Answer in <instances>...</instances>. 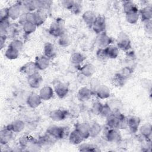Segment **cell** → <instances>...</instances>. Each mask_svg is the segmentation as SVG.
<instances>
[{"instance_id":"4dcf8cb0","label":"cell","mask_w":152,"mask_h":152,"mask_svg":"<svg viewBox=\"0 0 152 152\" xmlns=\"http://www.w3.org/2000/svg\"><path fill=\"white\" fill-rule=\"evenodd\" d=\"M127 79L119 72L116 73L112 79V84L116 87H122L126 83Z\"/></svg>"},{"instance_id":"44dd1931","label":"cell","mask_w":152,"mask_h":152,"mask_svg":"<svg viewBox=\"0 0 152 152\" xmlns=\"http://www.w3.org/2000/svg\"><path fill=\"white\" fill-rule=\"evenodd\" d=\"M140 18L144 23L151 20L152 18V7L151 5H145L138 10Z\"/></svg>"},{"instance_id":"11a10c76","label":"cell","mask_w":152,"mask_h":152,"mask_svg":"<svg viewBox=\"0 0 152 152\" xmlns=\"http://www.w3.org/2000/svg\"><path fill=\"white\" fill-rule=\"evenodd\" d=\"M10 23L8 20H1L0 21V30H7L10 28Z\"/></svg>"},{"instance_id":"f1b7e54d","label":"cell","mask_w":152,"mask_h":152,"mask_svg":"<svg viewBox=\"0 0 152 152\" xmlns=\"http://www.w3.org/2000/svg\"><path fill=\"white\" fill-rule=\"evenodd\" d=\"M89 124L90 137L96 138L102 132V126L97 122H91Z\"/></svg>"},{"instance_id":"603a6c76","label":"cell","mask_w":152,"mask_h":152,"mask_svg":"<svg viewBox=\"0 0 152 152\" xmlns=\"http://www.w3.org/2000/svg\"><path fill=\"white\" fill-rule=\"evenodd\" d=\"M121 112H115L106 118V125L109 128H117L119 116Z\"/></svg>"},{"instance_id":"b9f144b4","label":"cell","mask_w":152,"mask_h":152,"mask_svg":"<svg viewBox=\"0 0 152 152\" xmlns=\"http://www.w3.org/2000/svg\"><path fill=\"white\" fill-rule=\"evenodd\" d=\"M126 128H128L127 118L124 114L120 113L119 116L118 125H117V129H125Z\"/></svg>"},{"instance_id":"7bdbcfd3","label":"cell","mask_w":152,"mask_h":152,"mask_svg":"<svg viewBox=\"0 0 152 152\" xmlns=\"http://www.w3.org/2000/svg\"><path fill=\"white\" fill-rule=\"evenodd\" d=\"M103 104L100 102H94L91 107V112L94 115H100Z\"/></svg>"},{"instance_id":"db71d44e","label":"cell","mask_w":152,"mask_h":152,"mask_svg":"<svg viewBox=\"0 0 152 152\" xmlns=\"http://www.w3.org/2000/svg\"><path fill=\"white\" fill-rule=\"evenodd\" d=\"M144 30L146 31L147 33L151 34L152 32V24H151V20L147 21L145 22H144Z\"/></svg>"},{"instance_id":"277c9868","label":"cell","mask_w":152,"mask_h":152,"mask_svg":"<svg viewBox=\"0 0 152 152\" xmlns=\"http://www.w3.org/2000/svg\"><path fill=\"white\" fill-rule=\"evenodd\" d=\"M53 90L56 95L60 99L66 97L69 92L68 84L60 81H55L53 82Z\"/></svg>"},{"instance_id":"5b68a950","label":"cell","mask_w":152,"mask_h":152,"mask_svg":"<svg viewBox=\"0 0 152 152\" xmlns=\"http://www.w3.org/2000/svg\"><path fill=\"white\" fill-rule=\"evenodd\" d=\"M95 41L99 48H106L108 46L113 44L114 40L106 32H103L97 34Z\"/></svg>"},{"instance_id":"d6986e66","label":"cell","mask_w":152,"mask_h":152,"mask_svg":"<svg viewBox=\"0 0 152 152\" xmlns=\"http://www.w3.org/2000/svg\"><path fill=\"white\" fill-rule=\"evenodd\" d=\"M50 60L45 55L37 56L35 58L34 63L38 70H45L47 69L50 65Z\"/></svg>"},{"instance_id":"ee69618b","label":"cell","mask_w":152,"mask_h":152,"mask_svg":"<svg viewBox=\"0 0 152 152\" xmlns=\"http://www.w3.org/2000/svg\"><path fill=\"white\" fill-rule=\"evenodd\" d=\"M107 103L110 106L113 112H120V109L122 106V103L119 100L112 99Z\"/></svg>"},{"instance_id":"7402d4cb","label":"cell","mask_w":152,"mask_h":152,"mask_svg":"<svg viewBox=\"0 0 152 152\" xmlns=\"http://www.w3.org/2000/svg\"><path fill=\"white\" fill-rule=\"evenodd\" d=\"M96 13L91 10H87L85 11L82 15V18L84 23L88 27L91 28L96 17Z\"/></svg>"},{"instance_id":"ba28073f","label":"cell","mask_w":152,"mask_h":152,"mask_svg":"<svg viewBox=\"0 0 152 152\" xmlns=\"http://www.w3.org/2000/svg\"><path fill=\"white\" fill-rule=\"evenodd\" d=\"M68 115L67 110L62 109H56L50 112L49 118L53 121L59 122L65 119Z\"/></svg>"},{"instance_id":"836d02e7","label":"cell","mask_w":152,"mask_h":152,"mask_svg":"<svg viewBox=\"0 0 152 152\" xmlns=\"http://www.w3.org/2000/svg\"><path fill=\"white\" fill-rule=\"evenodd\" d=\"M122 7L125 14L139 10L137 5L133 1H124L122 3Z\"/></svg>"},{"instance_id":"6da1fadb","label":"cell","mask_w":152,"mask_h":152,"mask_svg":"<svg viewBox=\"0 0 152 152\" xmlns=\"http://www.w3.org/2000/svg\"><path fill=\"white\" fill-rule=\"evenodd\" d=\"M50 34L55 37H59L65 33V21L61 18H56L50 25L49 28Z\"/></svg>"},{"instance_id":"74e56055","label":"cell","mask_w":152,"mask_h":152,"mask_svg":"<svg viewBox=\"0 0 152 152\" xmlns=\"http://www.w3.org/2000/svg\"><path fill=\"white\" fill-rule=\"evenodd\" d=\"M140 18L138 11H132L125 14V19L126 21L131 24H136Z\"/></svg>"},{"instance_id":"816d5d0a","label":"cell","mask_w":152,"mask_h":152,"mask_svg":"<svg viewBox=\"0 0 152 152\" xmlns=\"http://www.w3.org/2000/svg\"><path fill=\"white\" fill-rule=\"evenodd\" d=\"M100 84V83L97 78H91V80H90V88L92 90V91H94L96 89V88Z\"/></svg>"},{"instance_id":"d4e9b609","label":"cell","mask_w":152,"mask_h":152,"mask_svg":"<svg viewBox=\"0 0 152 152\" xmlns=\"http://www.w3.org/2000/svg\"><path fill=\"white\" fill-rule=\"evenodd\" d=\"M14 133H19L24 130L25 122L21 119H16L7 126Z\"/></svg>"},{"instance_id":"5bb4252c","label":"cell","mask_w":152,"mask_h":152,"mask_svg":"<svg viewBox=\"0 0 152 152\" xmlns=\"http://www.w3.org/2000/svg\"><path fill=\"white\" fill-rule=\"evenodd\" d=\"M110 90L106 85L100 84L94 91L95 94L100 99H106L110 96Z\"/></svg>"},{"instance_id":"9f6ffc18","label":"cell","mask_w":152,"mask_h":152,"mask_svg":"<svg viewBox=\"0 0 152 152\" xmlns=\"http://www.w3.org/2000/svg\"><path fill=\"white\" fill-rule=\"evenodd\" d=\"M7 36H0V48L3 49L5 46V43L7 40Z\"/></svg>"},{"instance_id":"8992f818","label":"cell","mask_w":152,"mask_h":152,"mask_svg":"<svg viewBox=\"0 0 152 152\" xmlns=\"http://www.w3.org/2000/svg\"><path fill=\"white\" fill-rule=\"evenodd\" d=\"M91 28L96 34L105 32V30L106 28L105 17L100 15H97L91 27Z\"/></svg>"},{"instance_id":"1f68e13d","label":"cell","mask_w":152,"mask_h":152,"mask_svg":"<svg viewBox=\"0 0 152 152\" xmlns=\"http://www.w3.org/2000/svg\"><path fill=\"white\" fill-rule=\"evenodd\" d=\"M104 49L109 59H116L119 56V49L116 45L112 44Z\"/></svg>"},{"instance_id":"cb8c5ba5","label":"cell","mask_w":152,"mask_h":152,"mask_svg":"<svg viewBox=\"0 0 152 152\" xmlns=\"http://www.w3.org/2000/svg\"><path fill=\"white\" fill-rule=\"evenodd\" d=\"M96 72V68L94 65L91 63H87L81 66L80 72L81 75L87 78H90L94 75Z\"/></svg>"},{"instance_id":"bcb514c9","label":"cell","mask_w":152,"mask_h":152,"mask_svg":"<svg viewBox=\"0 0 152 152\" xmlns=\"http://www.w3.org/2000/svg\"><path fill=\"white\" fill-rule=\"evenodd\" d=\"M96 58L101 62H104L109 59L104 48H99L97 49L96 51Z\"/></svg>"},{"instance_id":"8d00e7d4","label":"cell","mask_w":152,"mask_h":152,"mask_svg":"<svg viewBox=\"0 0 152 152\" xmlns=\"http://www.w3.org/2000/svg\"><path fill=\"white\" fill-rule=\"evenodd\" d=\"M79 151H99L100 148L96 145L88 143H81L78 146Z\"/></svg>"},{"instance_id":"e575fe53","label":"cell","mask_w":152,"mask_h":152,"mask_svg":"<svg viewBox=\"0 0 152 152\" xmlns=\"http://www.w3.org/2000/svg\"><path fill=\"white\" fill-rule=\"evenodd\" d=\"M53 2L50 0H36L37 10H41L46 12V11L50 8Z\"/></svg>"},{"instance_id":"8fae6325","label":"cell","mask_w":152,"mask_h":152,"mask_svg":"<svg viewBox=\"0 0 152 152\" xmlns=\"http://www.w3.org/2000/svg\"><path fill=\"white\" fill-rule=\"evenodd\" d=\"M8 11L9 18H11V20H13L19 19L20 15L22 14L21 7L19 1L17 2V3L8 7Z\"/></svg>"},{"instance_id":"ab89813d","label":"cell","mask_w":152,"mask_h":152,"mask_svg":"<svg viewBox=\"0 0 152 152\" xmlns=\"http://www.w3.org/2000/svg\"><path fill=\"white\" fill-rule=\"evenodd\" d=\"M58 44L62 47H68L71 43V37L65 32L58 37Z\"/></svg>"},{"instance_id":"7c38bea8","label":"cell","mask_w":152,"mask_h":152,"mask_svg":"<svg viewBox=\"0 0 152 152\" xmlns=\"http://www.w3.org/2000/svg\"><path fill=\"white\" fill-rule=\"evenodd\" d=\"M94 94L92 90L87 86H83L79 88L77 93V97L81 102H86L91 99Z\"/></svg>"},{"instance_id":"7dc6e473","label":"cell","mask_w":152,"mask_h":152,"mask_svg":"<svg viewBox=\"0 0 152 152\" xmlns=\"http://www.w3.org/2000/svg\"><path fill=\"white\" fill-rule=\"evenodd\" d=\"M133 72H134V69L131 66H126L123 68H122L119 72L128 80L131 76Z\"/></svg>"},{"instance_id":"4316f807","label":"cell","mask_w":152,"mask_h":152,"mask_svg":"<svg viewBox=\"0 0 152 152\" xmlns=\"http://www.w3.org/2000/svg\"><path fill=\"white\" fill-rule=\"evenodd\" d=\"M43 55L52 59L56 56V49L55 46L50 42H46L43 46Z\"/></svg>"},{"instance_id":"484cf974","label":"cell","mask_w":152,"mask_h":152,"mask_svg":"<svg viewBox=\"0 0 152 152\" xmlns=\"http://www.w3.org/2000/svg\"><path fill=\"white\" fill-rule=\"evenodd\" d=\"M138 131L141 135L146 140L151 141V137L152 134L151 125L148 123L144 124L141 126H140Z\"/></svg>"},{"instance_id":"3957f363","label":"cell","mask_w":152,"mask_h":152,"mask_svg":"<svg viewBox=\"0 0 152 152\" xmlns=\"http://www.w3.org/2000/svg\"><path fill=\"white\" fill-rule=\"evenodd\" d=\"M66 128L57 125H51L47 128L46 133L52 137L55 140H61L66 136Z\"/></svg>"},{"instance_id":"e0dca14e","label":"cell","mask_w":152,"mask_h":152,"mask_svg":"<svg viewBox=\"0 0 152 152\" xmlns=\"http://www.w3.org/2000/svg\"><path fill=\"white\" fill-rule=\"evenodd\" d=\"M75 129L80 134L84 140L90 137L89 124L87 122L78 123L75 126Z\"/></svg>"},{"instance_id":"30bf717a","label":"cell","mask_w":152,"mask_h":152,"mask_svg":"<svg viewBox=\"0 0 152 152\" xmlns=\"http://www.w3.org/2000/svg\"><path fill=\"white\" fill-rule=\"evenodd\" d=\"M27 83L33 88H39L42 83L43 78L41 74L37 72L27 77Z\"/></svg>"},{"instance_id":"f5cc1de1","label":"cell","mask_w":152,"mask_h":152,"mask_svg":"<svg viewBox=\"0 0 152 152\" xmlns=\"http://www.w3.org/2000/svg\"><path fill=\"white\" fill-rule=\"evenodd\" d=\"M8 19H9V15H8V8H2L0 11V21L8 20Z\"/></svg>"},{"instance_id":"c3c4849f","label":"cell","mask_w":152,"mask_h":152,"mask_svg":"<svg viewBox=\"0 0 152 152\" xmlns=\"http://www.w3.org/2000/svg\"><path fill=\"white\" fill-rule=\"evenodd\" d=\"M81 10H82L81 2L79 1H75L74 4L69 11H71L72 14L75 15H78L81 12Z\"/></svg>"},{"instance_id":"f35d334b","label":"cell","mask_w":152,"mask_h":152,"mask_svg":"<svg viewBox=\"0 0 152 152\" xmlns=\"http://www.w3.org/2000/svg\"><path fill=\"white\" fill-rule=\"evenodd\" d=\"M36 28L37 26L34 23L31 22H26L22 26L23 32L27 36L33 33L36 31Z\"/></svg>"},{"instance_id":"4fadbf2b","label":"cell","mask_w":152,"mask_h":152,"mask_svg":"<svg viewBox=\"0 0 152 152\" xmlns=\"http://www.w3.org/2000/svg\"><path fill=\"white\" fill-rule=\"evenodd\" d=\"M22 13L33 12L37 10L36 0H27L23 1H19Z\"/></svg>"},{"instance_id":"d6a6232c","label":"cell","mask_w":152,"mask_h":152,"mask_svg":"<svg viewBox=\"0 0 152 152\" xmlns=\"http://www.w3.org/2000/svg\"><path fill=\"white\" fill-rule=\"evenodd\" d=\"M86 59V57L81 52H74L70 57V61L71 64L81 65Z\"/></svg>"},{"instance_id":"9a60e30c","label":"cell","mask_w":152,"mask_h":152,"mask_svg":"<svg viewBox=\"0 0 152 152\" xmlns=\"http://www.w3.org/2000/svg\"><path fill=\"white\" fill-rule=\"evenodd\" d=\"M42 100L40 98L39 94L36 93H32L28 95L27 98V104L32 109H36L42 103Z\"/></svg>"},{"instance_id":"f907efd6","label":"cell","mask_w":152,"mask_h":152,"mask_svg":"<svg viewBox=\"0 0 152 152\" xmlns=\"http://www.w3.org/2000/svg\"><path fill=\"white\" fill-rule=\"evenodd\" d=\"M75 1L73 0H63L61 1L62 5L66 10L70 11L74 5Z\"/></svg>"},{"instance_id":"ac0fdd59","label":"cell","mask_w":152,"mask_h":152,"mask_svg":"<svg viewBox=\"0 0 152 152\" xmlns=\"http://www.w3.org/2000/svg\"><path fill=\"white\" fill-rule=\"evenodd\" d=\"M128 128L132 133H136L140 126L141 119L136 116H131L127 118Z\"/></svg>"},{"instance_id":"2e32d148","label":"cell","mask_w":152,"mask_h":152,"mask_svg":"<svg viewBox=\"0 0 152 152\" xmlns=\"http://www.w3.org/2000/svg\"><path fill=\"white\" fill-rule=\"evenodd\" d=\"M14 132L11 131L7 126L0 131V142L1 145H6L12 139Z\"/></svg>"},{"instance_id":"83f0119b","label":"cell","mask_w":152,"mask_h":152,"mask_svg":"<svg viewBox=\"0 0 152 152\" xmlns=\"http://www.w3.org/2000/svg\"><path fill=\"white\" fill-rule=\"evenodd\" d=\"M47 18V13L46 11L36 10L34 12V23L37 27L42 25Z\"/></svg>"},{"instance_id":"52a82bcc","label":"cell","mask_w":152,"mask_h":152,"mask_svg":"<svg viewBox=\"0 0 152 152\" xmlns=\"http://www.w3.org/2000/svg\"><path fill=\"white\" fill-rule=\"evenodd\" d=\"M107 128L104 134V138L106 141L112 143L119 142L122 137L119 129L117 128H109L107 127Z\"/></svg>"},{"instance_id":"f6af8a7d","label":"cell","mask_w":152,"mask_h":152,"mask_svg":"<svg viewBox=\"0 0 152 152\" xmlns=\"http://www.w3.org/2000/svg\"><path fill=\"white\" fill-rule=\"evenodd\" d=\"M8 47H11L20 52L24 48V43L21 40L14 39L10 42Z\"/></svg>"},{"instance_id":"9c48e42d","label":"cell","mask_w":152,"mask_h":152,"mask_svg":"<svg viewBox=\"0 0 152 152\" xmlns=\"http://www.w3.org/2000/svg\"><path fill=\"white\" fill-rule=\"evenodd\" d=\"M39 70L36 67L34 62L33 61H30L24 64L19 69L20 72L25 75H27V77L36 72H37Z\"/></svg>"},{"instance_id":"681fc988","label":"cell","mask_w":152,"mask_h":152,"mask_svg":"<svg viewBox=\"0 0 152 152\" xmlns=\"http://www.w3.org/2000/svg\"><path fill=\"white\" fill-rule=\"evenodd\" d=\"M113 113L112 109H110V106L108 105V104L106 103L104 104H103L100 115L103 117L106 118L107 116H109L110 114H112Z\"/></svg>"},{"instance_id":"60d3db41","label":"cell","mask_w":152,"mask_h":152,"mask_svg":"<svg viewBox=\"0 0 152 152\" xmlns=\"http://www.w3.org/2000/svg\"><path fill=\"white\" fill-rule=\"evenodd\" d=\"M20 54V52L11 48L8 47V48L6 49L5 52V56L10 59V60H14L16 59Z\"/></svg>"},{"instance_id":"7a4b0ae2","label":"cell","mask_w":152,"mask_h":152,"mask_svg":"<svg viewBox=\"0 0 152 152\" xmlns=\"http://www.w3.org/2000/svg\"><path fill=\"white\" fill-rule=\"evenodd\" d=\"M116 46L119 49L127 52L131 48V42L129 37L124 32H121L116 39Z\"/></svg>"},{"instance_id":"d590c367","label":"cell","mask_w":152,"mask_h":152,"mask_svg":"<svg viewBox=\"0 0 152 152\" xmlns=\"http://www.w3.org/2000/svg\"><path fill=\"white\" fill-rule=\"evenodd\" d=\"M37 140L41 147H43L52 144V142H54L56 140H55L52 137L46 132V134L40 136Z\"/></svg>"},{"instance_id":"f546056e","label":"cell","mask_w":152,"mask_h":152,"mask_svg":"<svg viewBox=\"0 0 152 152\" xmlns=\"http://www.w3.org/2000/svg\"><path fill=\"white\" fill-rule=\"evenodd\" d=\"M68 140L69 142L73 145H79L84 140L83 137L75 129L69 133Z\"/></svg>"},{"instance_id":"ffe728a7","label":"cell","mask_w":152,"mask_h":152,"mask_svg":"<svg viewBox=\"0 0 152 152\" xmlns=\"http://www.w3.org/2000/svg\"><path fill=\"white\" fill-rule=\"evenodd\" d=\"M54 93V90L52 87L45 86L40 88L39 94L42 100L48 101L53 97Z\"/></svg>"}]
</instances>
